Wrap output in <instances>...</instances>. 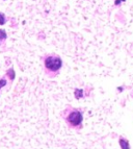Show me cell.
<instances>
[{
  "label": "cell",
  "mask_w": 133,
  "mask_h": 149,
  "mask_svg": "<svg viewBox=\"0 0 133 149\" xmlns=\"http://www.w3.org/2000/svg\"><path fill=\"white\" fill-rule=\"evenodd\" d=\"M5 76H8V79H10V81H12V80L15 79V76H16L15 70L12 69V68H10V69H8V71H6V73H5Z\"/></svg>",
  "instance_id": "obj_5"
},
{
  "label": "cell",
  "mask_w": 133,
  "mask_h": 149,
  "mask_svg": "<svg viewBox=\"0 0 133 149\" xmlns=\"http://www.w3.org/2000/svg\"><path fill=\"white\" fill-rule=\"evenodd\" d=\"M6 85H8L6 78H5V77H1V78H0V90L2 89V88H4Z\"/></svg>",
  "instance_id": "obj_8"
},
{
  "label": "cell",
  "mask_w": 133,
  "mask_h": 149,
  "mask_svg": "<svg viewBox=\"0 0 133 149\" xmlns=\"http://www.w3.org/2000/svg\"><path fill=\"white\" fill-rule=\"evenodd\" d=\"M131 97H132V99H133V91L131 92Z\"/></svg>",
  "instance_id": "obj_11"
},
{
  "label": "cell",
  "mask_w": 133,
  "mask_h": 149,
  "mask_svg": "<svg viewBox=\"0 0 133 149\" xmlns=\"http://www.w3.org/2000/svg\"><path fill=\"white\" fill-rule=\"evenodd\" d=\"M62 118L69 128L77 132L83 128V112L80 109L68 105L62 112Z\"/></svg>",
  "instance_id": "obj_2"
},
{
  "label": "cell",
  "mask_w": 133,
  "mask_h": 149,
  "mask_svg": "<svg viewBox=\"0 0 133 149\" xmlns=\"http://www.w3.org/2000/svg\"><path fill=\"white\" fill-rule=\"evenodd\" d=\"M43 70L46 76L53 78L59 75L64 66L62 58L56 53H46L42 56Z\"/></svg>",
  "instance_id": "obj_1"
},
{
  "label": "cell",
  "mask_w": 133,
  "mask_h": 149,
  "mask_svg": "<svg viewBox=\"0 0 133 149\" xmlns=\"http://www.w3.org/2000/svg\"><path fill=\"white\" fill-rule=\"evenodd\" d=\"M118 91H121V92H122V91H123V88H120V87H118Z\"/></svg>",
  "instance_id": "obj_10"
},
{
  "label": "cell",
  "mask_w": 133,
  "mask_h": 149,
  "mask_svg": "<svg viewBox=\"0 0 133 149\" xmlns=\"http://www.w3.org/2000/svg\"><path fill=\"white\" fill-rule=\"evenodd\" d=\"M8 39V33L5 31V29L0 28V43H4Z\"/></svg>",
  "instance_id": "obj_6"
},
{
  "label": "cell",
  "mask_w": 133,
  "mask_h": 149,
  "mask_svg": "<svg viewBox=\"0 0 133 149\" xmlns=\"http://www.w3.org/2000/svg\"><path fill=\"white\" fill-rule=\"evenodd\" d=\"M6 23V16L4 13L0 12V26H2Z\"/></svg>",
  "instance_id": "obj_7"
},
{
  "label": "cell",
  "mask_w": 133,
  "mask_h": 149,
  "mask_svg": "<svg viewBox=\"0 0 133 149\" xmlns=\"http://www.w3.org/2000/svg\"><path fill=\"white\" fill-rule=\"evenodd\" d=\"M74 97L76 98L77 100L79 99H82L84 97V90L83 89H75L74 90Z\"/></svg>",
  "instance_id": "obj_4"
},
{
  "label": "cell",
  "mask_w": 133,
  "mask_h": 149,
  "mask_svg": "<svg viewBox=\"0 0 133 149\" xmlns=\"http://www.w3.org/2000/svg\"><path fill=\"white\" fill-rule=\"evenodd\" d=\"M118 144H120V147L121 149H130V142L124 137H121L118 139Z\"/></svg>",
  "instance_id": "obj_3"
},
{
  "label": "cell",
  "mask_w": 133,
  "mask_h": 149,
  "mask_svg": "<svg viewBox=\"0 0 133 149\" xmlns=\"http://www.w3.org/2000/svg\"><path fill=\"white\" fill-rule=\"evenodd\" d=\"M125 1H126V0H114V5H116V6H118V5L124 3Z\"/></svg>",
  "instance_id": "obj_9"
}]
</instances>
